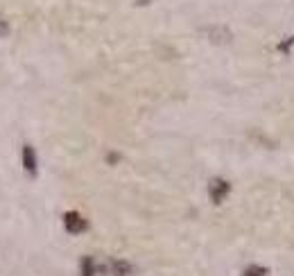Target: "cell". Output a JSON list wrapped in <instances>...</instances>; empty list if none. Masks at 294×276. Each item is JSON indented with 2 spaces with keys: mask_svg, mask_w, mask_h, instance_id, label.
Masks as SVG:
<instances>
[{
  "mask_svg": "<svg viewBox=\"0 0 294 276\" xmlns=\"http://www.w3.org/2000/svg\"><path fill=\"white\" fill-rule=\"evenodd\" d=\"M64 227H66L68 233H72V236H80V233H84L88 229V222L84 220L80 213L70 211V213H66V215H64Z\"/></svg>",
  "mask_w": 294,
  "mask_h": 276,
  "instance_id": "6da1fadb",
  "label": "cell"
},
{
  "mask_svg": "<svg viewBox=\"0 0 294 276\" xmlns=\"http://www.w3.org/2000/svg\"><path fill=\"white\" fill-rule=\"evenodd\" d=\"M229 190H231V186H229V181H224V179H213L211 184H208V195H211V199L215 204H222L224 197L229 195Z\"/></svg>",
  "mask_w": 294,
  "mask_h": 276,
  "instance_id": "7a4b0ae2",
  "label": "cell"
},
{
  "mask_svg": "<svg viewBox=\"0 0 294 276\" xmlns=\"http://www.w3.org/2000/svg\"><path fill=\"white\" fill-rule=\"evenodd\" d=\"M23 168L28 174H36V152L32 145H23Z\"/></svg>",
  "mask_w": 294,
  "mask_h": 276,
  "instance_id": "3957f363",
  "label": "cell"
},
{
  "mask_svg": "<svg viewBox=\"0 0 294 276\" xmlns=\"http://www.w3.org/2000/svg\"><path fill=\"white\" fill-rule=\"evenodd\" d=\"M109 272H111V276H131L134 274V267H131V263H127V260L115 258L109 263Z\"/></svg>",
  "mask_w": 294,
  "mask_h": 276,
  "instance_id": "277c9868",
  "label": "cell"
},
{
  "mask_svg": "<svg viewBox=\"0 0 294 276\" xmlns=\"http://www.w3.org/2000/svg\"><path fill=\"white\" fill-rule=\"evenodd\" d=\"M206 32L211 34L208 39H211L213 43H229V41H231V32H229L227 28H222V25H215V28H208Z\"/></svg>",
  "mask_w": 294,
  "mask_h": 276,
  "instance_id": "5b68a950",
  "label": "cell"
},
{
  "mask_svg": "<svg viewBox=\"0 0 294 276\" xmlns=\"http://www.w3.org/2000/svg\"><path fill=\"white\" fill-rule=\"evenodd\" d=\"M80 272H82V276H97V272H102V267L95 263L93 256H84L80 263Z\"/></svg>",
  "mask_w": 294,
  "mask_h": 276,
  "instance_id": "8992f818",
  "label": "cell"
},
{
  "mask_svg": "<svg viewBox=\"0 0 294 276\" xmlns=\"http://www.w3.org/2000/svg\"><path fill=\"white\" fill-rule=\"evenodd\" d=\"M242 276H267V269L260 267V265H249L242 272Z\"/></svg>",
  "mask_w": 294,
  "mask_h": 276,
  "instance_id": "52a82bcc",
  "label": "cell"
},
{
  "mask_svg": "<svg viewBox=\"0 0 294 276\" xmlns=\"http://www.w3.org/2000/svg\"><path fill=\"white\" fill-rule=\"evenodd\" d=\"M7 30H9V28H7V23H5L3 18H0V36H3V34H7Z\"/></svg>",
  "mask_w": 294,
  "mask_h": 276,
  "instance_id": "ba28073f",
  "label": "cell"
}]
</instances>
